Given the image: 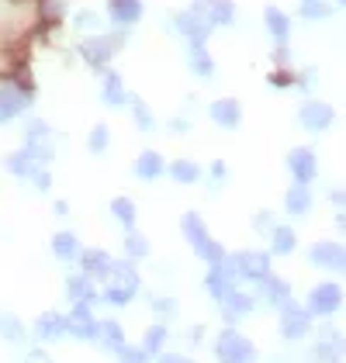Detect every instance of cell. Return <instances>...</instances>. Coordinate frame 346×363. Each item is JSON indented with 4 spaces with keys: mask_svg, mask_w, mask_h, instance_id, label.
Returning a JSON list of instances; mask_svg holds the SVG:
<instances>
[{
    "mask_svg": "<svg viewBox=\"0 0 346 363\" xmlns=\"http://www.w3.org/2000/svg\"><path fill=\"white\" fill-rule=\"evenodd\" d=\"M180 228H184V239L191 242V250L198 252L201 259H208V263H222V259H225V250L218 246V239H211V232L204 228L201 215L187 211L184 222H180Z\"/></svg>",
    "mask_w": 346,
    "mask_h": 363,
    "instance_id": "6da1fadb",
    "label": "cell"
},
{
    "mask_svg": "<svg viewBox=\"0 0 346 363\" xmlns=\"http://www.w3.org/2000/svg\"><path fill=\"white\" fill-rule=\"evenodd\" d=\"M308 263L333 277H346V242L340 239H318L308 246Z\"/></svg>",
    "mask_w": 346,
    "mask_h": 363,
    "instance_id": "7a4b0ae2",
    "label": "cell"
},
{
    "mask_svg": "<svg viewBox=\"0 0 346 363\" xmlns=\"http://www.w3.org/2000/svg\"><path fill=\"white\" fill-rule=\"evenodd\" d=\"M135 291H139L135 267H132V263H115L111 274L104 277V298H108L111 305H128V301L135 298Z\"/></svg>",
    "mask_w": 346,
    "mask_h": 363,
    "instance_id": "3957f363",
    "label": "cell"
},
{
    "mask_svg": "<svg viewBox=\"0 0 346 363\" xmlns=\"http://www.w3.org/2000/svg\"><path fill=\"white\" fill-rule=\"evenodd\" d=\"M346 294H343V284L340 280H318L316 287L308 291V301L305 308L316 315V318H333L340 308H343Z\"/></svg>",
    "mask_w": 346,
    "mask_h": 363,
    "instance_id": "277c9868",
    "label": "cell"
},
{
    "mask_svg": "<svg viewBox=\"0 0 346 363\" xmlns=\"http://www.w3.org/2000/svg\"><path fill=\"white\" fill-rule=\"evenodd\" d=\"M229 267L232 274L239 280H250V284H263V280L270 277V252L267 250H242L235 252V256H229Z\"/></svg>",
    "mask_w": 346,
    "mask_h": 363,
    "instance_id": "5b68a950",
    "label": "cell"
},
{
    "mask_svg": "<svg viewBox=\"0 0 346 363\" xmlns=\"http://www.w3.org/2000/svg\"><path fill=\"white\" fill-rule=\"evenodd\" d=\"M298 125L308 132V135H322L336 125V108L329 101H318V97H305L301 108H298Z\"/></svg>",
    "mask_w": 346,
    "mask_h": 363,
    "instance_id": "8992f818",
    "label": "cell"
},
{
    "mask_svg": "<svg viewBox=\"0 0 346 363\" xmlns=\"http://www.w3.org/2000/svg\"><path fill=\"white\" fill-rule=\"evenodd\" d=\"M284 163H288L291 184H312L318 177V156L312 145H294Z\"/></svg>",
    "mask_w": 346,
    "mask_h": 363,
    "instance_id": "52a82bcc",
    "label": "cell"
},
{
    "mask_svg": "<svg viewBox=\"0 0 346 363\" xmlns=\"http://www.w3.org/2000/svg\"><path fill=\"white\" fill-rule=\"evenodd\" d=\"M215 353H218V360L222 363H253V342L246 339V335L239 333H222L218 335V342H215Z\"/></svg>",
    "mask_w": 346,
    "mask_h": 363,
    "instance_id": "ba28073f",
    "label": "cell"
},
{
    "mask_svg": "<svg viewBox=\"0 0 346 363\" xmlns=\"http://www.w3.org/2000/svg\"><path fill=\"white\" fill-rule=\"evenodd\" d=\"M312 311L305 305H298V301H288V305L281 308V335L284 339H301V335L312 333Z\"/></svg>",
    "mask_w": 346,
    "mask_h": 363,
    "instance_id": "9c48e42d",
    "label": "cell"
},
{
    "mask_svg": "<svg viewBox=\"0 0 346 363\" xmlns=\"http://www.w3.org/2000/svg\"><path fill=\"white\" fill-rule=\"evenodd\" d=\"M177 31L180 35H187V42H204L208 38V31L215 28L211 21H208V7H191V11H184V14H177Z\"/></svg>",
    "mask_w": 346,
    "mask_h": 363,
    "instance_id": "30bf717a",
    "label": "cell"
},
{
    "mask_svg": "<svg viewBox=\"0 0 346 363\" xmlns=\"http://www.w3.org/2000/svg\"><path fill=\"white\" fill-rule=\"evenodd\" d=\"M316 357L322 363H340L346 357V335L336 325H325L316 339Z\"/></svg>",
    "mask_w": 346,
    "mask_h": 363,
    "instance_id": "8fae6325",
    "label": "cell"
},
{
    "mask_svg": "<svg viewBox=\"0 0 346 363\" xmlns=\"http://www.w3.org/2000/svg\"><path fill=\"white\" fill-rule=\"evenodd\" d=\"M284 211L291 218H308L316 211V194H312V184H291L288 194H284Z\"/></svg>",
    "mask_w": 346,
    "mask_h": 363,
    "instance_id": "7c38bea8",
    "label": "cell"
},
{
    "mask_svg": "<svg viewBox=\"0 0 346 363\" xmlns=\"http://www.w3.org/2000/svg\"><path fill=\"white\" fill-rule=\"evenodd\" d=\"M80 52H84V59L90 62V66H108V59L118 52V42L115 38H86L84 45H80Z\"/></svg>",
    "mask_w": 346,
    "mask_h": 363,
    "instance_id": "4fadbf2b",
    "label": "cell"
},
{
    "mask_svg": "<svg viewBox=\"0 0 346 363\" xmlns=\"http://www.w3.org/2000/svg\"><path fill=\"white\" fill-rule=\"evenodd\" d=\"M267 239H270V256H291V252L298 250V232L291 228V225H274L270 232H267Z\"/></svg>",
    "mask_w": 346,
    "mask_h": 363,
    "instance_id": "5bb4252c",
    "label": "cell"
},
{
    "mask_svg": "<svg viewBox=\"0 0 346 363\" xmlns=\"http://www.w3.org/2000/svg\"><path fill=\"white\" fill-rule=\"evenodd\" d=\"M208 114H211V121H215L218 128H239V121H242V108H239V101H232V97L215 101V104L208 108Z\"/></svg>",
    "mask_w": 346,
    "mask_h": 363,
    "instance_id": "9a60e30c",
    "label": "cell"
},
{
    "mask_svg": "<svg viewBox=\"0 0 346 363\" xmlns=\"http://www.w3.org/2000/svg\"><path fill=\"white\" fill-rule=\"evenodd\" d=\"M108 14L115 25H135L143 18V0H108Z\"/></svg>",
    "mask_w": 346,
    "mask_h": 363,
    "instance_id": "2e32d148",
    "label": "cell"
},
{
    "mask_svg": "<svg viewBox=\"0 0 346 363\" xmlns=\"http://www.w3.org/2000/svg\"><path fill=\"white\" fill-rule=\"evenodd\" d=\"M80 263H84L86 277H108L111 267H115V259H111L104 250H86L84 256H80Z\"/></svg>",
    "mask_w": 346,
    "mask_h": 363,
    "instance_id": "e0dca14e",
    "label": "cell"
},
{
    "mask_svg": "<svg viewBox=\"0 0 346 363\" xmlns=\"http://www.w3.org/2000/svg\"><path fill=\"white\" fill-rule=\"evenodd\" d=\"M135 177L139 180H156V177H163V169H167V163H163V156L160 152H152V149H145L143 156H135Z\"/></svg>",
    "mask_w": 346,
    "mask_h": 363,
    "instance_id": "ac0fdd59",
    "label": "cell"
},
{
    "mask_svg": "<svg viewBox=\"0 0 346 363\" xmlns=\"http://www.w3.org/2000/svg\"><path fill=\"white\" fill-rule=\"evenodd\" d=\"M260 287H263V298H267L274 308H284L288 301H294V298H291V284L288 280H281V277H274V274L263 280Z\"/></svg>",
    "mask_w": 346,
    "mask_h": 363,
    "instance_id": "d6986e66",
    "label": "cell"
},
{
    "mask_svg": "<svg viewBox=\"0 0 346 363\" xmlns=\"http://www.w3.org/2000/svg\"><path fill=\"white\" fill-rule=\"evenodd\" d=\"M187 62H191V73H198V77H211L215 73V62L208 56V49H204V42H191L187 45Z\"/></svg>",
    "mask_w": 346,
    "mask_h": 363,
    "instance_id": "ffe728a7",
    "label": "cell"
},
{
    "mask_svg": "<svg viewBox=\"0 0 346 363\" xmlns=\"http://www.w3.org/2000/svg\"><path fill=\"white\" fill-rule=\"evenodd\" d=\"M263 18H267V31L284 45V42H288V35H291V18L281 11V7H267V11H263Z\"/></svg>",
    "mask_w": 346,
    "mask_h": 363,
    "instance_id": "44dd1931",
    "label": "cell"
},
{
    "mask_svg": "<svg viewBox=\"0 0 346 363\" xmlns=\"http://www.w3.org/2000/svg\"><path fill=\"white\" fill-rule=\"evenodd\" d=\"M101 94H104V104H111V108H121V104L128 101V94H125V84H121V77H118V73H108V77H104V86H101Z\"/></svg>",
    "mask_w": 346,
    "mask_h": 363,
    "instance_id": "7402d4cb",
    "label": "cell"
},
{
    "mask_svg": "<svg viewBox=\"0 0 346 363\" xmlns=\"http://www.w3.org/2000/svg\"><path fill=\"white\" fill-rule=\"evenodd\" d=\"M170 177L177 180V184H198L201 180V167L194 163V160H177V163H170Z\"/></svg>",
    "mask_w": 346,
    "mask_h": 363,
    "instance_id": "603a6c76",
    "label": "cell"
},
{
    "mask_svg": "<svg viewBox=\"0 0 346 363\" xmlns=\"http://www.w3.org/2000/svg\"><path fill=\"white\" fill-rule=\"evenodd\" d=\"M208 21H211V25H232V21H235L232 0H208Z\"/></svg>",
    "mask_w": 346,
    "mask_h": 363,
    "instance_id": "cb8c5ba5",
    "label": "cell"
},
{
    "mask_svg": "<svg viewBox=\"0 0 346 363\" xmlns=\"http://www.w3.org/2000/svg\"><path fill=\"white\" fill-rule=\"evenodd\" d=\"M301 18L305 21H325V18H333V4L329 0H305L301 4Z\"/></svg>",
    "mask_w": 346,
    "mask_h": 363,
    "instance_id": "d4e9b609",
    "label": "cell"
},
{
    "mask_svg": "<svg viewBox=\"0 0 346 363\" xmlns=\"http://www.w3.org/2000/svg\"><path fill=\"white\" fill-rule=\"evenodd\" d=\"M111 215H115L125 228H135V204H132L128 197H115V201H111Z\"/></svg>",
    "mask_w": 346,
    "mask_h": 363,
    "instance_id": "484cf974",
    "label": "cell"
},
{
    "mask_svg": "<svg viewBox=\"0 0 346 363\" xmlns=\"http://www.w3.org/2000/svg\"><path fill=\"white\" fill-rule=\"evenodd\" d=\"M125 252H128L132 259H143L145 252H149V242H145V235H139L135 228H128V235H125Z\"/></svg>",
    "mask_w": 346,
    "mask_h": 363,
    "instance_id": "4316f807",
    "label": "cell"
},
{
    "mask_svg": "<svg viewBox=\"0 0 346 363\" xmlns=\"http://www.w3.org/2000/svg\"><path fill=\"white\" fill-rule=\"evenodd\" d=\"M56 256H62V259H73L77 252H80V242H77V235H69V232H62V235H56Z\"/></svg>",
    "mask_w": 346,
    "mask_h": 363,
    "instance_id": "83f0119b",
    "label": "cell"
},
{
    "mask_svg": "<svg viewBox=\"0 0 346 363\" xmlns=\"http://www.w3.org/2000/svg\"><path fill=\"white\" fill-rule=\"evenodd\" d=\"M132 118H135V125H139V132H152V125H156V118H152V111L145 108L143 101L135 97L132 101Z\"/></svg>",
    "mask_w": 346,
    "mask_h": 363,
    "instance_id": "f1b7e54d",
    "label": "cell"
},
{
    "mask_svg": "<svg viewBox=\"0 0 346 363\" xmlns=\"http://www.w3.org/2000/svg\"><path fill=\"white\" fill-rule=\"evenodd\" d=\"M267 80H270V86H281V90H288V86L298 84V73H294V69H288V66H281V69H274Z\"/></svg>",
    "mask_w": 346,
    "mask_h": 363,
    "instance_id": "f546056e",
    "label": "cell"
},
{
    "mask_svg": "<svg viewBox=\"0 0 346 363\" xmlns=\"http://www.w3.org/2000/svg\"><path fill=\"white\" fill-rule=\"evenodd\" d=\"M163 342H167V329H163V325L149 329V335H145V353H160Z\"/></svg>",
    "mask_w": 346,
    "mask_h": 363,
    "instance_id": "4dcf8cb0",
    "label": "cell"
},
{
    "mask_svg": "<svg viewBox=\"0 0 346 363\" xmlns=\"http://www.w3.org/2000/svg\"><path fill=\"white\" fill-rule=\"evenodd\" d=\"M108 142H111V132H108L104 125H97V128L90 132V149H94V152H104Z\"/></svg>",
    "mask_w": 346,
    "mask_h": 363,
    "instance_id": "1f68e13d",
    "label": "cell"
},
{
    "mask_svg": "<svg viewBox=\"0 0 346 363\" xmlns=\"http://www.w3.org/2000/svg\"><path fill=\"white\" fill-rule=\"evenodd\" d=\"M325 201H329L336 211H346V187H329V191H325Z\"/></svg>",
    "mask_w": 346,
    "mask_h": 363,
    "instance_id": "d6a6232c",
    "label": "cell"
},
{
    "mask_svg": "<svg viewBox=\"0 0 346 363\" xmlns=\"http://www.w3.org/2000/svg\"><path fill=\"white\" fill-rule=\"evenodd\" d=\"M253 225H257V232H263V235H267V232H270V228H274V211H260L257 218H253Z\"/></svg>",
    "mask_w": 346,
    "mask_h": 363,
    "instance_id": "836d02e7",
    "label": "cell"
},
{
    "mask_svg": "<svg viewBox=\"0 0 346 363\" xmlns=\"http://www.w3.org/2000/svg\"><path fill=\"white\" fill-rule=\"evenodd\" d=\"M225 173H229L225 163H211V177H215V180H225Z\"/></svg>",
    "mask_w": 346,
    "mask_h": 363,
    "instance_id": "e575fe53",
    "label": "cell"
},
{
    "mask_svg": "<svg viewBox=\"0 0 346 363\" xmlns=\"http://www.w3.org/2000/svg\"><path fill=\"white\" fill-rule=\"evenodd\" d=\"M336 228L346 235V211H336Z\"/></svg>",
    "mask_w": 346,
    "mask_h": 363,
    "instance_id": "d590c367",
    "label": "cell"
},
{
    "mask_svg": "<svg viewBox=\"0 0 346 363\" xmlns=\"http://www.w3.org/2000/svg\"><path fill=\"white\" fill-rule=\"evenodd\" d=\"M160 363H187L184 357H177V353H163V360Z\"/></svg>",
    "mask_w": 346,
    "mask_h": 363,
    "instance_id": "8d00e7d4",
    "label": "cell"
},
{
    "mask_svg": "<svg viewBox=\"0 0 346 363\" xmlns=\"http://www.w3.org/2000/svg\"><path fill=\"white\" fill-rule=\"evenodd\" d=\"M336 4H340V7H346V0H336Z\"/></svg>",
    "mask_w": 346,
    "mask_h": 363,
    "instance_id": "74e56055",
    "label": "cell"
}]
</instances>
